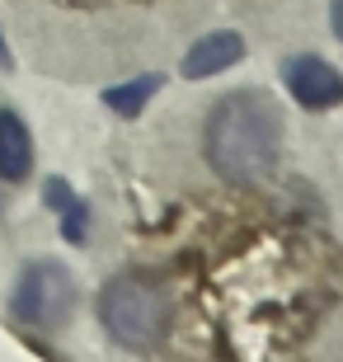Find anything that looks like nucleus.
Returning a JSON list of instances; mask_svg holds the SVG:
<instances>
[{"mask_svg": "<svg viewBox=\"0 0 343 362\" xmlns=\"http://www.w3.org/2000/svg\"><path fill=\"white\" fill-rule=\"evenodd\" d=\"M282 151V113L264 90L226 94L207 118V160L226 184H259Z\"/></svg>", "mask_w": 343, "mask_h": 362, "instance_id": "1", "label": "nucleus"}, {"mask_svg": "<svg viewBox=\"0 0 343 362\" xmlns=\"http://www.w3.org/2000/svg\"><path fill=\"white\" fill-rule=\"evenodd\" d=\"M99 320L122 349L151 353L170 329V292L151 273H118L99 292Z\"/></svg>", "mask_w": 343, "mask_h": 362, "instance_id": "2", "label": "nucleus"}, {"mask_svg": "<svg viewBox=\"0 0 343 362\" xmlns=\"http://www.w3.org/2000/svg\"><path fill=\"white\" fill-rule=\"evenodd\" d=\"M76 306V282L62 264H28L19 287H14V315L38 329H57Z\"/></svg>", "mask_w": 343, "mask_h": 362, "instance_id": "3", "label": "nucleus"}, {"mask_svg": "<svg viewBox=\"0 0 343 362\" xmlns=\"http://www.w3.org/2000/svg\"><path fill=\"white\" fill-rule=\"evenodd\" d=\"M282 85L291 90V99H296L301 108H334V104H343V76L315 52L287 57V62H282Z\"/></svg>", "mask_w": 343, "mask_h": 362, "instance_id": "4", "label": "nucleus"}, {"mask_svg": "<svg viewBox=\"0 0 343 362\" xmlns=\"http://www.w3.org/2000/svg\"><path fill=\"white\" fill-rule=\"evenodd\" d=\"M240 57H245V38L221 28V33H207V38H198L193 47H188L184 76H188V81H202V76H216V71L236 66Z\"/></svg>", "mask_w": 343, "mask_h": 362, "instance_id": "5", "label": "nucleus"}, {"mask_svg": "<svg viewBox=\"0 0 343 362\" xmlns=\"http://www.w3.org/2000/svg\"><path fill=\"white\" fill-rule=\"evenodd\" d=\"M28 165H33V136H28L19 113L0 108V179L19 184L28 175Z\"/></svg>", "mask_w": 343, "mask_h": 362, "instance_id": "6", "label": "nucleus"}, {"mask_svg": "<svg viewBox=\"0 0 343 362\" xmlns=\"http://www.w3.org/2000/svg\"><path fill=\"white\" fill-rule=\"evenodd\" d=\"M160 90V76H141V81H132V85H122V90H108L104 94V104L113 108V113H127V118H136L146 108V99Z\"/></svg>", "mask_w": 343, "mask_h": 362, "instance_id": "7", "label": "nucleus"}, {"mask_svg": "<svg viewBox=\"0 0 343 362\" xmlns=\"http://www.w3.org/2000/svg\"><path fill=\"white\" fill-rule=\"evenodd\" d=\"M47 202H52V207H62L71 240H85V207L76 202V193H66V184H62V179H52V184H47Z\"/></svg>", "mask_w": 343, "mask_h": 362, "instance_id": "8", "label": "nucleus"}, {"mask_svg": "<svg viewBox=\"0 0 343 362\" xmlns=\"http://www.w3.org/2000/svg\"><path fill=\"white\" fill-rule=\"evenodd\" d=\"M330 28H334V38L343 42V0H334V10H330Z\"/></svg>", "mask_w": 343, "mask_h": 362, "instance_id": "9", "label": "nucleus"}, {"mask_svg": "<svg viewBox=\"0 0 343 362\" xmlns=\"http://www.w3.org/2000/svg\"><path fill=\"white\" fill-rule=\"evenodd\" d=\"M0 66H10V52H5V38H0Z\"/></svg>", "mask_w": 343, "mask_h": 362, "instance_id": "10", "label": "nucleus"}]
</instances>
